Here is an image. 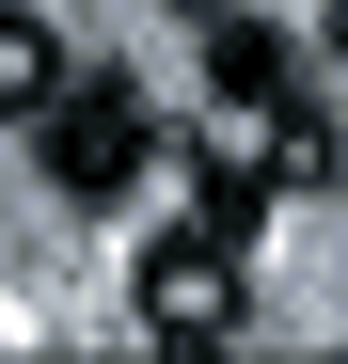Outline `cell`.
<instances>
[{"mask_svg": "<svg viewBox=\"0 0 348 364\" xmlns=\"http://www.w3.org/2000/svg\"><path fill=\"white\" fill-rule=\"evenodd\" d=\"M143 333H158V348H238V333H254V254H238L222 222L143 237Z\"/></svg>", "mask_w": 348, "mask_h": 364, "instance_id": "cell-1", "label": "cell"}, {"mask_svg": "<svg viewBox=\"0 0 348 364\" xmlns=\"http://www.w3.org/2000/svg\"><path fill=\"white\" fill-rule=\"evenodd\" d=\"M32 127H48V174H64L80 206H127V191H143V159H158V111H143L127 80H64Z\"/></svg>", "mask_w": 348, "mask_h": 364, "instance_id": "cell-2", "label": "cell"}, {"mask_svg": "<svg viewBox=\"0 0 348 364\" xmlns=\"http://www.w3.org/2000/svg\"><path fill=\"white\" fill-rule=\"evenodd\" d=\"M206 95H222V127H254V111L301 95V48H285L269 16H238V0H222V16H206Z\"/></svg>", "mask_w": 348, "mask_h": 364, "instance_id": "cell-3", "label": "cell"}, {"mask_svg": "<svg viewBox=\"0 0 348 364\" xmlns=\"http://www.w3.org/2000/svg\"><path fill=\"white\" fill-rule=\"evenodd\" d=\"M238 159L269 174V191H332V159H348V143H332V111H317V95H285V111H254V127H238Z\"/></svg>", "mask_w": 348, "mask_h": 364, "instance_id": "cell-4", "label": "cell"}, {"mask_svg": "<svg viewBox=\"0 0 348 364\" xmlns=\"http://www.w3.org/2000/svg\"><path fill=\"white\" fill-rule=\"evenodd\" d=\"M48 95H64V32H48V16H16V0H0V127H32Z\"/></svg>", "mask_w": 348, "mask_h": 364, "instance_id": "cell-5", "label": "cell"}, {"mask_svg": "<svg viewBox=\"0 0 348 364\" xmlns=\"http://www.w3.org/2000/svg\"><path fill=\"white\" fill-rule=\"evenodd\" d=\"M174 16H222V0H174Z\"/></svg>", "mask_w": 348, "mask_h": 364, "instance_id": "cell-6", "label": "cell"}, {"mask_svg": "<svg viewBox=\"0 0 348 364\" xmlns=\"http://www.w3.org/2000/svg\"><path fill=\"white\" fill-rule=\"evenodd\" d=\"M332 48H348V0H332Z\"/></svg>", "mask_w": 348, "mask_h": 364, "instance_id": "cell-7", "label": "cell"}]
</instances>
